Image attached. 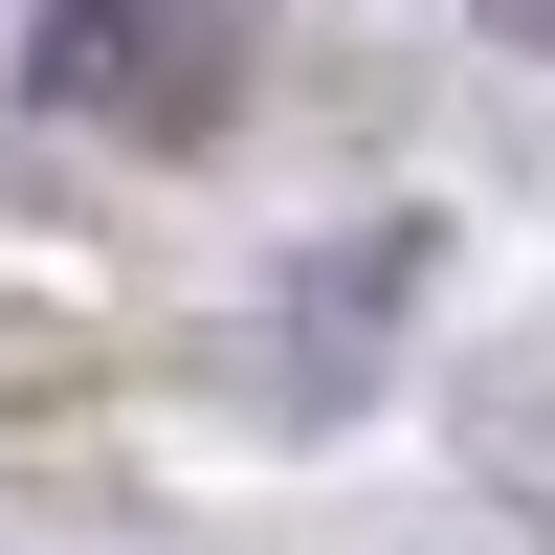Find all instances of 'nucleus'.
Returning <instances> with one entry per match:
<instances>
[{"instance_id": "obj_1", "label": "nucleus", "mask_w": 555, "mask_h": 555, "mask_svg": "<svg viewBox=\"0 0 555 555\" xmlns=\"http://www.w3.org/2000/svg\"><path fill=\"white\" fill-rule=\"evenodd\" d=\"M23 112L133 133V156H201V133L245 112V23H222V0H44L23 23Z\"/></svg>"}, {"instance_id": "obj_2", "label": "nucleus", "mask_w": 555, "mask_h": 555, "mask_svg": "<svg viewBox=\"0 0 555 555\" xmlns=\"http://www.w3.org/2000/svg\"><path fill=\"white\" fill-rule=\"evenodd\" d=\"M533 23H555V0H533Z\"/></svg>"}]
</instances>
